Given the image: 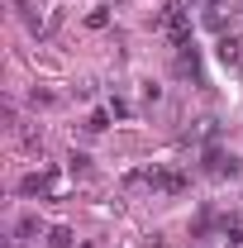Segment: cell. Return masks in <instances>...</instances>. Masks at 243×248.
Here are the masks:
<instances>
[{
	"label": "cell",
	"instance_id": "obj_3",
	"mask_svg": "<svg viewBox=\"0 0 243 248\" xmlns=\"http://www.w3.org/2000/svg\"><path fill=\"white\" fill-rule=\"evenodd\" d=\"M19 191H24V196H58L62 177H58V172H29V177L19 182Z\"/></svg>",
	"mask_w": 243,
	"mask_h": 248
},
{
	"label": "cell",
	"instance_id": "obj_4",
	"mask_svg": "<svg viewBox=\"0 0 243 248\" xmlns=\"http://www.w3.org/2000/svg\"><path fill=\"white\" fill-rule=\"evenodd\" d=\"M205 162H210V167H205L210 177H239V157H234V153H219V148H210V153H205Z\"/></svg>",
	"mask_w": 243,
	"mask_h": 248
},
{
	"label": "cell",
	"instance_id": "obj_2",
	"mask_svg": "<svg viewBox=\"0 0 243 248\" xmlns=\"http://www.w3.org/2000/svg\"><path fill=\"white\" fill-rule=\"evenodd\" d=\"M129 186H152V191H186L182 172H162V167H148V172H134Z\"/></svg>",
	"mask_w": 243,
	"mask_h": 248
},
{
	"label": "cell",
	"instance_id": "obj_5",
	"mask_svg": "<svg viewBox=\"0 0 243 248\" xmlns=\"http://www.w3.org/2000/svg\"><path fill=\"white\" fill-rule=\"evenodd\" d=\"M48 244H53V248H72V229H62V224L48 229Z\"/></svg>",
	"mask_w": 243,
	"mask_h": 248
},
{
	"label": "cell",
	"instance_id": "obj_1",
	"mask_svg": "<svg viewBox=\"0 0 243 248\" xmlns=\"http://www.w3.org/2000/svg\"><path fill=\"white\" fill-rule=\"evenodd\" d=\"M162 29L172 33V43L177 48H191V10H186V0H167V15H162Z\"/></svg>",
	"mask_w": 243,
	"mask_h": 248
}]
</instances>
